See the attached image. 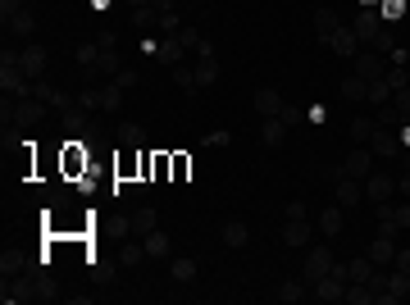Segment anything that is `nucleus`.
<instances>
[{"instance_id":"f3484780","label":"nucleus","mask_w":410,"mask_h":305,"mask_svg":"<svg viewBox=\"0 0 410 305\" xmlns=\"http://www.w3.org/2000/svg\"><path fill=\"white\" fill-rule=\"evenodd\" d=\"M378 273V264L369 260V255H356V260H347V283H369Z\"/></svg>"},{"instance_id":"a878e982","label":"nucleus","mask_w":410,"mask_h":305,"mask_svg":"<svg viewBox=\"0 0 410 305\" xmlns=\"http://www.w3.org/2000/svg\"><path fill=\"white\" fill-rule=\"evenodd\" d=\"M155 228H160V214H155V209L151 205H142V209H137V214H132V233H155Z\"/></svg>"},{"instance_id":"37998d69","label":"nucleus","mask_w":410,"mask_h":305,"mask_svg":"<svg viewBox=\"0 0 410 305\" xmlns=\"http://www.w3.org/2000/svg\"><path fill=\"white\" fill-rule=\"evenodd\" d=\"M397 192H402V196H406V201H410V164H406V174H402V178H397Z\"/></svg>"},{"instance_id":"f03ea898","label":"nucleus","mask_w":410,"mask_h":305,"mask_svg":"<svg viewBox=\"0 0 410 305\" xmlns=\"http://www.w3.org/2000/svg\"><path fill=\"white\" fill-rule=\"evenodd\" d=\"M55 164H60L64 183H82V178L92 174V146H87L82 137H68L60 146V160H55Z\"/></svg>"},{"instance_id":"1a4fd4ad","label":"nucleus","mask_w":410,"mask_h":305,"mask_svg":"<svg viewBox=\"0 0 410 305\" xmlns=\"http://www.w3.org/2000/svg\"><path fill=\"white\" fill-rule=\"evenodd\" d=\"M342 174H347V178H360V183H365V178L374 174V150H369V146H356V150L347 155V164H342Z\"/></svg>"},{"instance_id":"7ed1b4c3","label":"nucleus","mask_w":410,"mask_h":305,"mask_svg":"<svg viewBox=\"0 0 410 305\" xmlns=\"http://www.w3.org/2000/svg\"><path fill=\"white\" fill-rule=\"evenodd\" d=\"M333 251H328V246L324 242H319V246H310V251H306V264H301V278H306L310 283V287H315V283L319 278H324V273H333Z\"/></svg>"},{"instance_id":"9d476101","label":"nucleus","mask_w":410,"mask_h":305,"mask_svg":"<svg viewBox=\"0 0 410 305\" xmlns=\"http://www.w3.org/2000/svg\"><path fill=\"white\" fill-rule=\"evenodd\" d=\"M324 46H328V51H337V55H342V60H356V51H360V37H356V32H351V27H347V23H342V27H337V32H333V37H328V41H324Z\"/></svg>"},{"instance_id":"393cba45","label":"nucleus","mask_w":410,"mask_h":305,"mask_svg":"<svg viewBox=\"0 0 410 305\" xmlns=\"http://www.w3.org/2000/svg\"><path fill=\"white\" fill-rule=\"evenodd\" d=\"M374 150L378 155H397V150H402V137H397L392 128H378L374 132Z\"/></svg>"},{"instance_id":"6ab92c4d","label":"nucleus","mask_w":410,"mask_h":305,"mask_svg":"<svg viewBox=\"0 0 410 305\" xmlns=\"http://www.w3.org/2000/svg\"><path fill=\"white\" fill-rule=\"evenodd\" d=\"M378 128H383V123H378V114H374V119H369V114H360V119H351V141H374Z\"/></svg>"},{"instance_id":"b1692460","label":"nucleus","mask_w":410,"mask_h":305,"mask_svg":"<svg viewBox=\"0 0 410 305\" xmlns=\"http://www.w3.org/2000/svg\"><path fill=\"white\" fill-rule=\"evenodd\" d=\"M287 132H292V128H287L282 119H265V146H269V150H278L282 141H287Z\"/></svg>"},{"instance_id":"4468645a","label":"nucleus","mask_w":410,"mask_h":305,"mask_svg":"<svg viewBox=\"0 0 410 305\" xmlns=\"http://www.w3.org/2000/svg\"><path fill=\"white\" fill-rule=\"evenodd\" d=\"M282 105H287V100H282L273 87H260V91H256V110H260V119H278Z\"/></svg>"},{"instance_id":"aec40b11","label":"nucleus","mask_w":410,"mask_h":305,"mask_svg":"<svg viewBox=\"0 0 410 305\" xmlns=\"http://www.w3.org/2000/svg\"><path fill=\"white\" fill-rule=\"evenodd\" d=\"M5 27H9V32H14V37H32V32H37V14H32V9L23 5V9H18V14H14V18H9V23H5Z\"/></svg>"},{"instance_id":"c85d7f7f","label":"nucleus","mask_w":410,"mask_h":305,"mask_svg":"<svg viewBox=\"0 0 410 305\" xmlns=\"http://www.w3.org/2000/svg\"><path fill=\"white\" fill-rule=\"evenodd\" d=\"M169 178H173L169 150H155V160H151V183H169Z\"/></svg>"},{"instance_id":"c9c22d12","label":"nucleus","mask_w":410,"mask_h":305,"mask_svg":"<svg viewBox=\"0 0 410 305\" xmlns=\"http://www.w3.org/2000/svg\"><path fill=\"white\" fill-rule=\"evenodd\" d=\"M119 137H123V146H142V141H146V132H142V123H123V128H119Z\"/></svg>"},{"instance_id":"20e7f679","label":"nucleus","mask_w":410,"mask_h":305,"mask_svg":"<svg viewBox=\"0 0 410 305\" xmlns=\"http://www.w3.org/2000/svg\"><path fill=\"white\" fill-rule=\"evenodd\" d=\"M356 73H360L365 82L383 78V73H387V55H378L374 46H360V51H356Z\"/></svg>"},{"instance_id":"dca6fc26","label":"nucleus","mask_w":410,"mask_h":305,"mask_svg":"<svg viewBox=\"0 0 410 305\" xmlns=\"http://www.w3.org/2000/svg\"><path fill=\"white\" fill-rule=\"evenodd\" d=\"M337 27H342V18H337V9H315V37H319V41H328V37H333L337 32Z\"/></svg>"},{"instance_id":"6e6552de","label":"nucleus","mask_w":410,"mask_h":305,"mask_svg":"<svg viewBox=\"0 0 410 305\" xmlns=\"http://www.w3.org/2000/svg\"><path fill=\"white\" fill-rule=\"evenodd\" d=\"M18 69H23L27 78H42L46 73V46H37V41L18 46Z\"/></svg>"},{"instance_id":"2f4dec72","label":"nucleus","mask_w":410,"mask_h":305,"mask_svg":"<svg viewBox=\"0 0 410 305\" xmlns=\"http://www.w3.org/2000/svg\"><path fill=\"white\" fill-rule=\"evenodd\" d=\"M119 260L128 264V269H137V264L146 260V246H142V242H123V246H119Z\"/></svg>"},{"instance_id":"4be33fe9","label":"nucleus","mask_w":410,"mask_h":305,"mask_svg":"<svg viewBox=\"0 0 410 305\" xmlns=\"http://www.w3.org/2000/svg\"><path fill=\"white\" fill-rule=\"evenodd\" d=\"M173 87H178V91H201L197 69H192V64H173Z\"/></svg>"},{"instance_id":"0eeeda50","label":"nucleus","mask_w":410,"mask_h":305,"mask_svg":"<svg viewBox=\"0 0 410 305\" xmlns=\"http://www.w3.org/2000/svg\"><path fill=\"white\" fill-rule=\"evenodd\" d=\"M310 237H315L310 219H287V223H282V246H292V251H306Z\"/></svg>"},{"instance_id":"f257e3e1","label":"nucleus","mask_w":410,"mask_h":305,"mask_svg":"<svg viewBox=\"0 0 410 305\" xmlns=\"http://www.w3.org/2000/svg\"><path fill=\"white\" fill-rule=\"evenodd\" d=\"M96 214L82 205H51L42 214V237H92Z\"/></svg>"},{"instance_id":"a19ab883","label":"nucleus","mask_w":410,"mask_h":305,"mask_svg":"<svg viewBox=\"0 0 410 305\" xmlns=\"http://www.w3.org/2000/svg\"><path fill=\"white\" fill-rule=\"evenodd\" d=\"M110 82H119V87H123V91H128V87H132V82H137V73H132V69H119V73H114V78H110Z\"/></svg>"},{"instance_id":"473e14b6","label":"nucleus","mask_w":410,"mask_h":305,"mask_svg":"<svg viewBox=\"0 0 410 305\" xmlns=\"http://www.w3.org/2000/svg\"><path fill=\"white\" fill-rule=\"evenodd\" d=\"M342 96H347V100H365V78H360V73L342 78Z\"/></svg>"},{"instance_id":"7c9ffc66","label":"nucleus","mask_w":410,"mask_h":305,"mask_svg":"<svg viewBox=\"0 0 410 305\" xmlns=\"http://www.w3.org/2000/svg\"><path fill=\"white\" fill-rule=\"evenodd\" d=\"M169 278L173 283H192L197 278V264H192L187 255H178V260H169Z\"/></svg>"},{"instance_id":"5701e85b","label":"nucleus","mask_w":410,"mask_h":305,"mask_svg":"<svg viewBox=\"0 0 410 305\" xmlns=\"http://www.w3.org/2000/svg\"><path fill=\"white\" fill-rule=\"evenodd\" d=\"M169 164H173L169 183H187V178H192V155H187V150H169Z\"/></svg>"},{"instance_id":"c03bdc74","label":"nucleus","mask_w":410,"mask_h":305,"mask_svg":"<svg viewBox=\"0 0 410 305\" xmlns=\"http://www.w3.org/2000/svg\"><path fill=\"white\" fill-rule=\"evenodd\" d=\"M397 137H402V146H410V123H406V128H402V132H397Z\"/></svg>"},{"instance_id":"72a5a7b5","label":"nucleus","mask_w":410,"mask_h":305,"mask_svg":"<svg viewBox=\"0 0 410 305\" xmlns=\"http://www.w3.org/2000/svg\"><path fill=\"white\" fill-rule=\"evenodd\" d=\"M402 14H406V0H383V5H378V18H383V23H397Z\"/></svg>"},{"instance_id":"f8f14e48","label":"nucleus","mask_w":410,"mask_h":305,"mask_svg":"<svg viewBox=\"0 0 410 305\" xmlns=\"http://www.w3.org/2000/svg\"><path fill=\"white\" fill-rule=\"evenodd\" d=\"M369 260H374L378 269H383V264H392V260H397V237H392V233H378L374 246H369Z\"/></svg>"},{"instance_id":"a211bd4d","label":"nucleus","mask_w":410,"mask_h":305,"mask_svg":"<svg viewBox=\"0 0 410 305\" xmlns=\"http://www.w3.org/2000/svg\"><path fill=\"white\" fill-rule=\"evenodd\" d=\"M192 69H197V82H201V91L219 82V60H214V55H201V60L192 64Z\"/></svg>"},{"instance_id":"e433bc0d","label":"nucleus","mask_w":410,"mask_h":305,"mask_svg":"<svg viewBox=\"0 0 410 305\" xmlns=\"http://www.w3.org/2000/svg\"><path fill=\"white\" fill-rule=\"evenodd\" d=\"M392 110L402 114V119H410V87H397L392 91Z\"/></svg>"},{"instance_id":"79ce46f5","label":"nucleus","mask_w":410,"mask_h":305,"mask_svg":"<svg viewBox=\"0 0 410 305\" xmlns=\"http://www.w3.org/2000/svg\"><path fill=\"white\" fill-rule=\"evenodd\" d=\"M282 214H287V219H306V205H301V201H287V209H282Z\"/></svg>"},{"instance_id":"423d86ee","label":"nucleus","mask_w":410,"mask_h":305,"mask_svg":"<svg viewBox=\"0 0 410 305\" xmlns=\"http://www.w3.org/2000/svg\"><path fill=\"white\" fill-rule=\"evenodd\" d=\"M114 178H119V183H137V178H142V146H123L119 155H114Z\"/></svg>"},{"instance_id":"39448f33","label":"nucleus","mask_w":410,"mask_h":305,"mask_svg":"<svg viewBox=\"0 0 410 305\" xmlns=\"http://www.w3.org/2000/svg\"><path fill=\"white\" fill-rule=\"evenodd\" d=\"M392 196H397V178L392 174H387V169H374V174H369L365 178V201H392Z\"/></svg>"},{"instance_id":"f704fd0d","label":"nucleus","mask_w":410,"mask_h":305,"mask_svg":"<svg viewBox=\"0 0 410 305\" xmlns=\"http://www.w3.org/2000/svg\"><path fill=\"white\" fill-rule=\"evenodd\" d=\"M160 32H164V37L182 32V18H178V9H164V14H160Z\"/></svg>"},{"instance_id":"9b49d317","label":"nucleus","mask_w":410,"mask_h":305,"mask_svg":"<svg viewBox=\"0 0 410 305\" xmlns=\"http://www.w3.org/2000/svg\"><path fill=\"white\" fill-rule=\"evenodd\" d=\"M365 201V183L360 178H347V174H337V205H360Z\"/></svg>"},{"instance_id":"58836bf2","label":"nucleus","mask_w":410,"mask_h":305,"mask_svg":"<svg viewBox=\"0 0 410 305\" xmlns=\"http://www.w3.org/2000/svg\"><path fill=\"white\" fill-rule=\"evenodd\" d=\"M392 269L410 273V246H397V260H392Z\"/></svg>"},{"instance_id":"cd10ccee","label":"nucleus","mask_w":410,"mask_h":305,"mask_svg":"<svg viewBox=\"0 0 410 305\" xmlns=\"http://www.w3.org/2000/svg\"><path fill=\"white\" fill-rule=\"evenodd\" d=\"M337 233H342V209L328 205L324 214H319V237H337Z\"/></svg>"},{"instance_id":"ddd939ff","label":"nucleus","mask_w":410,"mask_h":305,"mask_svg":"<svg viewBox=\"0 0 410 305\" xmlns=\"http://www.w3.org/2000/svg\"><path fill=\"white\" fill-rule=\"evenodd\" d=\"M155 55H160V64H169V69L173 64H187V46H182L178 37H164V41L155 46Z\"/></svg>"},{"instance_id":"4c0bfd02","label":"nucleus","mask_w":410,"mask_h":305,"mask_svg":"<svg viewBox=\"0 0 410 305\" xmlns=\"http://www.w3.org/2000/svg\"><path fill=\"white\" fill-rule=\"evenodd\" d=\"M278 119L287 123V128H301V110H297V105H282V114H278Z\"/></svg>"},{"instance_id":"a18cd8bd","label":"nucleus","mask_w":410,"mask_h":305,"mask_svg":"<svg viewBox=\"0 0 410 305\" xmlns=\"http://www.w3.org/2000/svg\"><path fill=\"white\" fill-rule=\"evenodd\" d=\"M378 5H383V0H360V9H378Z\"/></svg>"},{"instance_id":"2eb2a0df","label":"nucleus","mask_w":410,"mask_h":305,"mask_svg":"<svg viewBox=\"0 0 410 305\" xmlns=\"http://www.w3.org/2000/svg\"><path fill=\"white\" fill-rule=\"evenodd\" d=\"M114 110H123V87L119 82H110V87L96 91V114H114Z\"/></svg>"},{"instance_id":"ea45409f","label":"nucleus","mask_w":410,"mask_h":305,"mask_svg":"<svg viewBox=\"0 0 410 305\" xmlns=\"http://www.w3.org/2000/svg\"><path fill=\"white\" fill-rule=\"evenodd\" d=\"M18 9H23V0H0V18H5V23L18 14Z\"/></svg>"},{"instance_id":"412c9836","label":"nucleus","mask_w":410,"mask_h":305,"mask_svg":"<svg viewBox=\"0 0 410 305\" xmlns=\"http://www.w3.org/2000/svg\"><path fill=\"white\" fill-rule=\"evenodd\" d=\"M223 242L237 251V246H247V242H251V228L242 223V219H228V223H223Z\"/></svg>"},{"instance_id":"c756f323","label":"nucleus","mask_w":410,"mask_h":305,"mask_svg":"<svg viewBox=\"0 0 410 305\" xmlns=\"http://www.w3.org/2000/svg\"><path fill=\"white\" fill-rule=\"evenodd\" d=\"M142 246H146V255H155V260H164V255H169V237H164L160 228H155V233H146Z\"/></svg>"},{"instance_id":"bb28decb","label":"nucleus","mask_w":410,"mask_h":305,"mask_svg":"<svg viewBox=\"0 0 410 305\" xmlns=\"http://www.w3.org/2000/svg\"><path fill=\"white\" fill-rule=\"evenodd\" d=\"M306 292H310V283H306V278H301V283H297V278H287L278 292H273V297H278L282 305H292V301H301V297H306Z\"/></svg>"}]
</instances>
